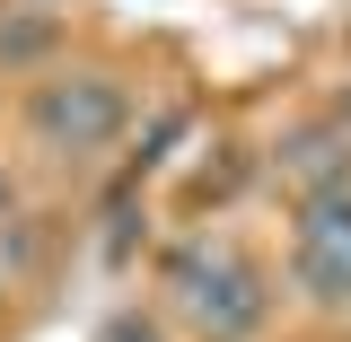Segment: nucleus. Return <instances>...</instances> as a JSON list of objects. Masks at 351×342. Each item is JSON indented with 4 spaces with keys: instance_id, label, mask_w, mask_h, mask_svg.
<instances>
[{
    "instance_id": "f257e3e1",
    "label": "nucleus",
    "mask_w": 351,
    "mask_h": 342,
    "mask_svg": "<svg viewBox=\"0 0 351 342\" xmlns=\"http://www.w3.org/2000/svg\"><path fill=\"white\" fill-rule=\"evenodd\" d=\"M167 299L202 342H246L272 316V290H263V272L237 246H184L176 272H167Z\"/></svg>"
},
{
    "instance_id": "20e7f679",
    "label": "nucleus",
    "mask_w": 351,
    "mask_h": 342,
    "mask_svg": "<svg viewBox=\"0 0 351 342\" xmlns=\"http://www.w3.org/2000/svg\"><path fill=\"white\" fill-rule=\"evenodd\" d=\"M0 211H9V184H0Z\"/></svg>"
},
{
    "instance_id": "7ed1b4c3",
    "label": "nucleus",
    "mask_w": 351,
    "mask_h": 342,
    "mask_svg": "<svg viewBox=\"0 0 351 342\" xmlns=\"http://www.w3.org/2000/svg\"><path fill=\"white\" fill-rule=\"evenodd\" d=\"M299 290L316 307H351V193H316L299 228Z\"/></svg>"
},
{
    "instance_id": "f03ea898",
    "label": "nucleus",
    "mask_w": 351,
    "mask_h": 342,
    "mask_svg": "<svg viewBox=\"0 0 351 342\" xmlns=\"http://www.w3.org/2000/svg\"><path fill=\"white\" fill-rule=\"evenodd\" d=\"M27 123H36V141L53 149V158H97V149L132 123V106H123V88L106 80V71H71V80L36 88Z\"/></svg>"
}]
</instances>
